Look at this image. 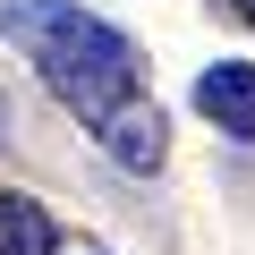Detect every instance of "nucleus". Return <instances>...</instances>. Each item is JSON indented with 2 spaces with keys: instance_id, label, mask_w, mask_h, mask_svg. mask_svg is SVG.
Here are the masks:
<instances>
[{
  "instance_id": "nucleus-4",
  "label": "nucleus",
  "mask_w": 255,
  "mask_h": 255,
  "mask_svg": "<svg viewBox=\"0 0 255 255\" xmlns=\"http://www.w3.org/2000/svg\"><path fill=\"white\" fill-rule=\"evenodd\" d=\"M0 255H60V230L34 196H0Z\"/></svg>"
},
{
  "instance_id": "nucleus-3",
  "label": "nucleus",
  "mask_w": 255,
  "mask_h": 255,
  "mask_svg": "<svg viewBox=\"0 0 255 255\" xmlns=\"http://www.w3.org/2000/svg\"><path fill=\"white\" fill-rule=\"evenodd\" d=\"M94 136H102V153H111L119 170L153 179V170H162V153H170V119H162V102H128L119 119H102V128H94Z\"/></svg>"
},
{
  "instance_id": "nucleus-5",
  "label": "nucleus",
  "mask_w": 255,
  "mask_h": 255,
  "mask_svg": "<svg viewBox=\"0 0 255 255\" xmlns=\"http://www.w3.org/2000/svg\"><path fill=\"white\" fill-rule=\"evenodd\" d=\"M230 9H238V17H247V26H255V0H230Z\"/></svg>"
},
{
  "instance_id": "nucleus-2",
  "label": "nucleus",
  "mask_w": 255,
  "mask_h": 255,
  "mask_svg": "<svg viewBox=\"0 0 255 255\" xmlns=\"http://www.w3.org/2000/svg\"><path fill=\"white\" fill-rule=\"evenodd\" d=\"M196 111L221 128V136L255 145V60H213L196 77Z\"/></svg>"
},
{
  "instance_id": "nucleus-1",
  "label": "nucleus",
  "mask_w": 255,
  "mask_h": 255,
  "mask_svg": "<svg viewBox=\"0 0 255 255\" xmlns=\"http://www.w3.org/2000/svg\"><path fill=\"white\" fill-rule=\"evenodd\" d=\"M0 43H17L51 102H68L85 128L119 119L136 102V43L85 0H0Z\"/></svg>"
}]
</instances>
